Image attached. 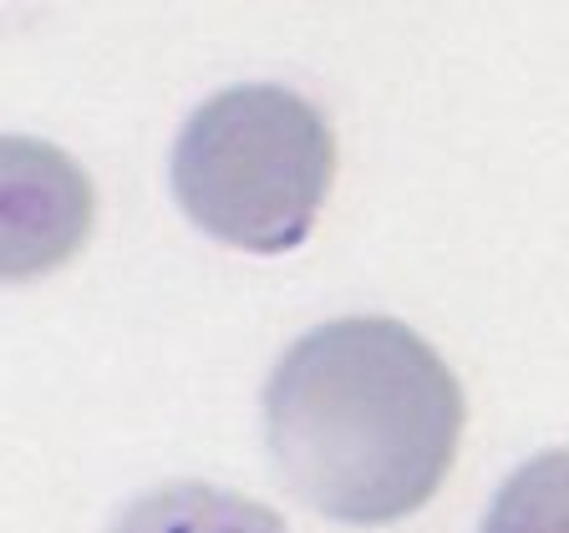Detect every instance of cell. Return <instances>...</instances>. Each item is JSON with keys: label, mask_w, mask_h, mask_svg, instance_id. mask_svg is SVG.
<instances>
[{"label": "cell", "mask_w": 569, "mask_h": 533, "mask_svg": "<svg viewBox=\"0 0 569 533\" xmlns=\"http://www.w3.org/2000/svg\"><path fill=\"white\" fill-rule=\"evenodd\" d=\"M483 533H569V447L513 467L483 513Z\"/></svg>", "instance_id": "obj_5"}, {"label": "cell", "mask_w": 569, "mask_h": 533, "mask_svg": "<svg viewBox=\"0 0 569 533\" xmlns=\"http://www.w3.org/2000/svg\"><path fill=\"white\" fill-rule=\"evenodd\" d=\"M462 416L448 361L387 315L316 325L264 381V447L284 493L361 529L407 519L438 493Z\"/></svg>", "instance_id": "obj_1"}, {"label": "cell", "mask_w": 569, "mask_h": 533, "mask_svg": "<svg viewBox=\"0 0 569 533\" xmlns=\"http://www.w3.org/2000/svg\"><path fill=\"white\" fill-rule=\"evenodd\" d=\"M92 229V189L67 153L6 138V280L51 270Z\"/></svg>", "instance_id": "obj_3"}, {"label": "cell", "mask_w": 569, "mask_h": 533, "mask_svg": "<svg viewBox=\"0 0 569 533\" xmlns=\"http://www.w3.org/2000/svg\"><path fill=\"white\" fill-rule=\"evenodd\" d=\"M107 533H290L284 519L234 487L163 483L132 497Z\"/></svg>", "instance_id": "obj_4"}, {"label": "cell", "mask_w": 569, "mask_h": 533, "mask_svg": "<svg viewBox=\"0 0 569 533\" xmlns=\"http://www.w3.org/2000/svg\"><path fill=\"white\" fill-rule=\"evenodd\" d=\"M168 178L178 209L203 234L249 254H290L326 209L336 132L290 87H229L183 122Z\"/></svg>", "instance_id": "obj_2"}]
</instances>
